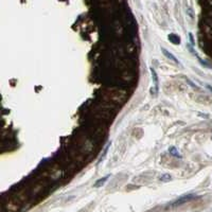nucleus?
I'll return each mask as SVG.
<instances>
[{
	"label": "nucleus",
	"mask_w": 212,
	"mask_h": 212,
	"mask_svg": "<svg viewBox=\"0 0 212 212\" xmlns=\"http://www.w3.org/2000/svg\"><path fill=\"white\" fill-rule=\"evenodd\" d=\"M207 88L209 89V90H211V91H212V87L210 86V85H207Z\"/></svg>",
	"instance_id": "nucleus-11"
},
{
	"label": "nucleus",
	"mask_w": 212,
	"mask_h": 212,
	"mask_svg": "<svg viewBox=\"0 0 212 212\" xmlns=\"http://www.w3.org/2000/svg\"><path fill=\"white\" fill-rule=\"evenodd\" d=\"M161 51H162V52H163V55H164V56H166L169 59H171V61H173V62L175 63V64L180 65V62H179V61H178V59L176 58V57L174 56V55L172 54V53L170 52V51H168L166 48H161Z\"/></svg>",
	"instance_id": "nucleus-3"
},
{
	"label": "nucleus",
	"mask_w": 212,
	"mask_h": 212,
	"mask_svg": "<svg viewBox=\"0 0 212 212\" xmlns=\"http://www.w3.org/2000/svg\"><path fill=\"white\" fill-rule=\"evenodd\" d=\"M150 70H151V74H152V79H153V82H154L155 94H157L158 90H159V80H158V74H157V72H156V70L153 68V67H151Z\"/></svg>",
	"instance_id": "nucleus-2"
},
{
	"label": "nucleus",
	"mask_w": 212,
	"mask_h": 212,
	"mask_svg": "<svg viewBox=\"0 0 212 212\" xmlns=\"http://www.w3.org/2000/svg\"><path fill=\"white\" fill-rule=\"evenodd\" d=\"M110 177V175H106L105 177H103V178H101V179H99L98 181H97L96 184L94 185V188H99V187H102L103 185H104L106 181H107V179Z\"/></svg>",
	"instance_id": "nucleus-4"
},
{
	"label": "nucleus",
	"mask_w": 212,
	"mask_h": 212,
	"mask_svg": "<svg viewBox=\"0 0 212 212\" xmlns=\"http://www.w3.org/2000/svg\"><path fill=\"white\" fill-rule=\"evenodd\" d=\"M169 40L171 41V43H173L174 45H179L180 43V38L176 34H170Z\"/></svg>",
	"instance_id": "nucleus-5"
},
{
	"label": "nucleus",
	"mask_w": 212,
	"mask_h": 212,
	"mask_svg": "<svg viewBox=\"0 0 212 212\" xmlns=\"http://www.w3.org/2000/svg\"><path fill=\"white\" fill-rule=\"evenodd\" d=\"M186 81H187V82H188V83H189V84H190V85H191V86H192V87H193V88H197V86H196V85H195V84H193V83H192V82H191V81H190V80H188V79H186Z\"/></svg>",
	"instance_id": "nucleus-10"
},
{
	"label": "nucleus",
	"mask_w": 212,
	"mask_h": 212,
	"mask_svg": "<svg viewBox=\"0 0 212 212\" xmlns=\"http://www.w3.org/2000/svg\"><path fill=\"white\" fill-rule=\"evenodd\" d=\"M189 37H190V40H191V46H194V45H195V43H194L193 35H192V33H189Z\"/></svg>",
	"instance_id": "nucleus-9"
},
{
	"label": "nucleus",
	"mask_w": 212,
	"mask_h": 212,
	"mask_svg": "<svg viewBox=\"0 0 212 212\" xmlns=\"http://www.w3.org/2000/svg\"><path fill=\"white\" fill-rule=\"evenodd\" d=\"M196 197H197V196H196L195 194H187V195L180 196V197H178L177 199H175V201L171 204V207H177V206H180L185 203H188V202L192 201V199H196Z\"/></svg>",
	"instance_id": "nucleus-1"
},
{
	"label": "nucleus",
	"mask_w": 212,
	"mask_h": 212,
	"mask_svg": "<svg viewBox=\"0 0 212 212\" xmlns=\"http://www.w3.org/2000/svg\"><path fill=\"white\" fill-rule=\"evenodd\" d=\"M159 179L161 180V181H169V180L172 179V176L170 175V174H163V175L160 176Z\"/></svg>",
	"instance_id": "nucleus-8"
},
{
	"label": "nucleus",
	"mask_w": 212,
	"mask_h": 212,
	"mask_svg": "<svg viewBox=\"0 0 212 212\" xmlns=\"http://www.w3.org/2000/svg\"><path fill=\"white\" fill-rule=\"evenodd\" d=\"M169 153L171 154V155H173L174 157L176 158H181V155H180V153L177 151V148H175V146H172V148H169Z\"/></svg>",
	"instance_id": "nucleus-6"
},
{
	"label": "nucleus",
	"mask_w": 212,
	"mask_h": 212,
	"mask_svg": "<svg viewBox=\"0 0 212 212\" xmlns=\"http://www.w3.org/2000/svg\"><path fill=\"white\" fill-rule=\"evenodd\" d=\"M110 144H112V142H108L107 144H106V146H105V148H104V152H103V154H102V156L100 157V159H99V163H100L102 160H104V158H105V156H106V154H107V151H108V148H109V146H110Z\"/></svg>",
	"instance_id": "nucleus-7"
}]
</instances>
